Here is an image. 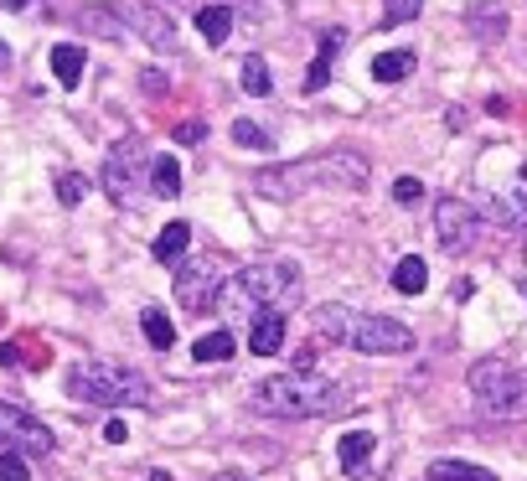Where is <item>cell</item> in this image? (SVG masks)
Segmentation results:
<instances>
[{
  "instance_id": "cell-1",
  "label": "cell",
  "mask_w": 527,
  "mask_h": 481,
  "mask_svg": "<svg viewBox=\"0 0 527 481\" xmlns=\"http://www.w3.org/2000/svg\"><path fill=\"white\" fill-rule=\"evenodd\" d=\"M300 300V269L285 259H269V264H248L238 275H228L212 295V311L223 321H259L264 311H279Z\"/></svg>"
},
{
  "instance_id": "cell-2",
  "label": "cell",
  "mask_w": 527,
  "mask_h": 481,
  "mask_svg": "<svg viewBox=\"0 0 527 481\" xmlns=\"http://www.w3.org/2000/svg\"><path fill=\"white\" fill-rule=\"evenodd\" d=\"M248 409L269 414V419H321V414H341L352 409V394L336 378L321 373H274L264 383L248 388Z\"/></svg>"
},
{
  "instance_id": "cell-3",
  "label": "cell",
  "mask_w": 527,
  "mask_h": 481,
  "mask_svg": "<svg viewBox=\"0 0 527 481\" xmlns=\"http://www.w3.org/2000/svg\"><path fill=\"white\" fill-rule=\"evenodd\" d=\"M316 332L331 337L336 347L352 352H372V357H398L414 352V332L393 316H367V311H347V306H321L316 311Z\"/></svg>"
},
{
  "instance_id": "cell-4",
  "label": "cell",
  "mask_w": 527,
  "mask_h": 481,
  "mask_svg": "<svg viewBox=\"0 0 527 481\" xmlns=\"http://www.w3.org/2000/svg\"><path fill=\"white\" fill-rule=\"evenodd\" d=\"M264 197H295L305 187H362L367 182V161L352 150H331V156H305L290 166H269L254 176Z\"/></svg>"
},
{
  "instance_id": "cell-5",
  "label": "cell",
  "mask_w": 527,
  "mask_h": 481,
  "mask_svg": "<svg viewBox=\"0 0 527 481\" xmlns=\"http://www.w3.org/2000/svg\"><path fill=\"white\" fill-rule=\"evenodd\" d=\"M68 394L99 409H124V404H150V383L124 363H73Z\"/></svg>"
},
{
  "instance_id": "cell-6",
  "label": "cell",
  "mask_w": 527,
  "mask_h": 481,
  "mask_svg": "<svg viewBox=\"0 0 527 481\" xmlns=\"http://www.w3.org/2000/svg\"><path fill=\"white\" fill-rule=\"evenodd\" d=\"M476 404L491 419H527V368H507L502 357H486L471 368Z\"/></svg>"
},
{
  "instance_id": "cell-7",
  "label": "cell",
  "mask_w": 527,
  "mask_h": 481,
  "mask_svg": "<svg viewBox=\"0 0 527 481\" xmlns=\"http://www.w3.org/2000/svg\"><path fill=\"white\" fill-rule=\"evenodd\" d=\"M0 445L6 450H21V456H52V430L42 425L37 414H26L21 404H6L0 399Z\"/></svg>"
},
{
  "instance_id": "cell-8",
  "label": "cell",
  "mask_w": 527,
  "mask_h": 481,
  "mask_svg": "<svg viewBox=\"0 0 527 481\" xmlns=\"http://www.w3.org/2000/svg\"><path fill=\"white\" fill-rule=\"evenodd\" d=\"M476 207L460 202V197H440L434 202V244H440L445 254H471L476 244Z\"/></svg>"
},
{
  "instance_id": "cell-9",
  "label": "cell",
  "mask_w": 527,
  "mask_h": 481,
  "mask_svg": "<svg viewBox=\"0 0 527 481\" xmlns=\"http://www.w3.org/2000/svg\"><path fill=\"white\" fill-rule=\"evenodd\" d=\"M140 176H145V145H140L135 135H124V140L109 150V161H104V192H109L114 202H135Z\"/></svg>"
},
{
  "instance_id": "cell-10",
  "label": "cell",
  "mask_w": 527,
  "mask_h": 481,
  "mask_svg": "<svg viewBox=\"0 0 527 481\" xmlns=\"http://www.w3.org/2000/svg\"><path fill=\"white\" fill-rule=\"evenodd\" d=\"M212 295H217V280L207 264H176V300L186 311H202Z\"/></svg>"
},
{
  "instance_id": "cell-11",
  "label": "cell",
  "mask_w": 527,
  "mask_h": 481,
  "mask_svg": "<svg viewBox=\"0 0 527 481\" xmlns=\"http://www.w3.org/2000/svg\"><path fill=\"white\" fill-rule=\"evenodd\" d=\"M124 21H130L155 52H171V47H176V26H171V16L150 11V6H130V11H124Z\"/></svg>"
},
{
  "instance_id": "cell-12",
  "label": "cell",
  "mask_w": 527,
  "mask_h": 481,
  "mask_svg": "<svg viewBox=\"0 0 527 481\" xmlns=\"http://www.w3.org/2000/svg\"><path fill=\"white\" fill-rule=\"evenodd\" d=\"M465 26H471L481 42L507 37V6H502V0H476V6L465 11Z\"/></svg>"
},
{
  "instance_id": "cell-13",
  "label": "cell",
  "mask_w": 527,
  "mask_h": 481,
  "mask_svg": "<svg viewBox=\"0 0 527 481\" xmlns=\"http://www.w3.org/2000/svg\"><path fill=\"white\" fill-rule=\"evenodd\" d=\"M279 347H285V316H279V311H264L259 321H248V352L274 357Z\"/></svg>"
},
{
  "instance_id": "cell-14",
  "label": "cell",
  "mask_w": 527,
  "mask_h": 481,
  "mask_svg": "<svg viewBox=\"0 0 527 481\" xmlns=\"http://www.w3.org/2000/svg\"><path fill=\"white\" fill-rule=\"evenodd\" d=\"M78 26H83L88 37L119 42V37H124V26H130V21H124V11H114V6H83V11H78Z\"/></svg>"
},
{
  "instance_id": "cell-15",
  "label": "cell",
  "mask_w": 527,
  "mask_h": 481,
  "mask_svg": "<svg viewBox=\"0 0 527 481\" xmlns=\"http://www.w3.org/2000/svg\"><path fill=\"white\" fill-rule=\"evenodd\" d=\"M372 450H378V435H372V430H347V435H341V445H336V456H341V471L362 476V466L372 461Z\"/></svg>"
},
{
  "instance_id": "cell-16",
  "label": "cell",
  "mask_w": 527,
  "mask_h": 481,
  "mask_svg": "<svg viewBox=\"0 0 527 481\" xmlns=\"http://www.w3.org/2000/svg\"><path fill=\"white\" fill-rule=\"evenodd\" d=\"M393 290H398V295H424V290H429V264H424L419 254H403V259L393 264Z\"/></svg>"
},
{
  "instance_id": "cell-17",
  "label": "cell",
  "mask_w": 527,
  "mask_h": 481,
  "mask_svg": "<svg viewBox=\"0 0 527 481\" xmlns=\"http://www.w3.org/2000/svg\"><path fill=\"white\" fill-rule=\"evenodd\" d=\"M409 73H414V52L409 47H393V52L372 57V83H403Z\"/></svg>"
},
{
  "instance_id": "cell-18",
  "label": "cell",
  "mask_w": 527,
  "mask_h": 481,
  "mask_svg": "<svg viewBox=\"0 0 527 481\" xmlns=\"http://www.w3.org/2000/svg\"><path fill=\"white\" fill-rule=\"evenodd\" d=\"M341 42H347V32H326L321 37V52H316V63H310V73H305V94H316V88L331 78V63H336Z\"/></svg>"
},
{
  "instance_id": "cell-19",
  "label": "cell",
  "mask_w": 527,
  "mask_h": 481,
  "mask_svg": "<svg viewBox=\"0 0 527 481\" xmlns=\"http://www.w3.org/2000/svg\"><path fill=\"white\" fill-rule=\"evenodd\" d=\"M186 244H192V223H166V233L150 244V254L161 259V264H181Z\"/></svg>"
},
{
  "instance_id": "cell-20",
  "label": "cell",
  "mask_w": 527,
  "mask_h": 481,
  "mask_svg": "<svg viewBox=\"0 0 527 481\" xmlns=\"http://www.w3.org/2000/svg\"><path fill=\"white\" fill-rule=\"evenodd\" d=\"M52 73H57L62 88H78V83H83V47L57 42V47H52Z\"/></svg>"
},
{
  "instance_id": "cell-21",
  "label": "cell",
  "mask_w": 527,
  "mask_h": 481,
  "mask_svg": "<svg viewBox=\"0 0 527 481\" xmlns=\"http://www.w3.org/2000/svg\"><path fill=\"white\" fill-rule=\"evenodd\" d=\"M140 332H145L150 347H161V352L176 347V321H171L161 306H145V311H140Z\"/></svg>"
},
{
  "instance_id": "cell-22",
  "label": "cell",
  "mask_w": 527,
  "mask_h": 481,
  "mask_svg": "<svg viewBox=\"0 0 527 481\" xmlns=\"http://www.w3.org/2000/svg\"><path fill=\"white\" fill-rule=\"evenodd\" d=\"M150 192L166 197V202L181 197V161H176V156H155V161H150Z\"/></svg>"
},
{
  "instance_id": "cell-23",
  "label": "cell",
  "mask_w": 527,
  "mask_h": 481,
  "mask_svg": "<svg viewBox=\"0 0 527 481\" xmlns=\"http://www.w3.org/2000/svg\"><path fill=\"white\" fill-rule=\"evenodd\" d=\"M491 213L502 218V228H527V171H522L517 192H507V197H496V202H491Z\"/></svg>"
},
{
  "instance_id": "cell-24",
  "label": "cell",
  "mask_w": 527,
  "mask_h": 481,
  "mask_svg": "<svg viewBox=\"0 0 527 481\" xmlns=\"http://www.w3.org/2000/svg\"><path fill=\"white\" fill-rule=\"evenodd\" d=\"M0 363H26V368H47L52 363V352L47 347H37V342H31V337H16V342H6V347H0Z\"/></svg>"
},
{
  "instance_id": "cell-25",
  "label": "cell",
  "mask_w": 527,
  "mask_h": 481,
  "mask_svg": "<svg viewBox=\"0 0 527 481\" xmlns=\"http://www.w3.org/2000/svg\"><path fill=\"white\" fill-rule=\"evenodd\" d=\"M197 32H202V42H228V32H233V11L228 6H207V11H197Z\"/></svg>"
},
{
  "instance_id": "cell-26",
  "label": "cell",
  "mask_w": 527,
  "mask_h": 481,
  "mask_svg": "<svg viewBox=\"0 0 527 481\" xmlns=\"http://www.w3.org/2000/svg\"><path fill=\"white\" fill-rule=\"evenodd\" d=\"M429 481H496V471L471 466V461H434L429 466Z\"/></svg>"
},
{
  "instance_id": "cell-27",
  "label": "cell",
  "mask_w": 527,
  "mask_h": 481,
  "mask_svg": "<svg viewBox=\"0 0 527 481\" xmlns=\"http://www.w3.org/2000/svg\"><path fill=\"white\" fill-rule=\"evenodd\" d=\"M192 352H197V363H228L238 352V342H233V332H202Z\"/></svg>"
},
{
  "instance_id": "cell-28",
  "label": "cell",
  "mask_w": 527,
  "mask_h": 481,
  "mask_svg": "<svg viewBox=\"0 0 527 481\" xmlns=\"http://www.w3.org/2000/svg\"><path fill=\"white\" fill-rule=\"evenodd\" d=\"M243 88H248L254 99H264L269 88H274V78H269V63H264V57H248V63H243Z\"/></svg>"
},
{
  "instance_id": "cell-29",
  "label": "cell",
  "mask_w": 527,
  "mask_h": 481,
  "mask_svg": "<svg viewBox=\"0 0 527 481\" xmlns=\"http://www.w3.org/2000/svg\"><path fill=\"white\" fill-rule=\"evenodd\" d=\"M83 197H88V176L62 171V176H57V202H62V207H78Z\"/></svg>"
},
{
  "instance_id": "cell-30",
  "label": "cell",
  "mask_w": 527,
  "mask_h": 481,
  "mask_svg": "<svg viewBox=\"0 0 527 481\" xmlns=\"http://www.w3.org/2000/svg\"><path fill=\"white\" fill-rule=\"evenodd\" d=\"M424 11V0H383V26H403Z\"/></svg>"
},
{
  "instance_id": "cell-31",
  "label": "cell",
  "mask_w": 527,
  "mask_h": 481,
  "mask_svg": "<svg viewBox=\"0 0 527 481\" xmlns=\"http://www.w3.org/2000/svg\"><path fill=\"white\" fill-rule=\"evenodd\" d=\"M0 481H31V466H26L21 450H6V445H0Z\"/></svg>"
},
{
  "instance_id": "cell-32",
  "label": "cell",
  "mask_w": 527,
  "mask_h": 481,
  "mask_svg": "<svg viewBox=\"0 0 527 481\" xmlns=\"http://www.w3.org/2000/svg\"><path fill=\"white\" fill-rule=\"evenodd\" d=\"M233 140H238L243 150H274V140H269L259 125H248V119H238V125H233Z\"/></svg>"
},
{
  "instance_id": "cell-33",
  "label": "cell",
  "mask_w": 527,
  "mask_h": 481,
  "mask_svg": "<svg viewBox=\"0 0 527 481\" xmlns=\"http://www.w3.org/2000/svg\"><path fill=\"white\" fill-rule=\"evenodd\" d=\"M419 197H424V182H419V176H398V182H393V202L414 207Z\"/></svg>"
},
{
  "instance_id": "cell-34",
  "label": "cell",
  "mask_w": 527,
  "mask_h": 481,
  "mask_svg": "<svg viewBox=\"0 0 527 481\" xmlns=\"http://www.w3.org/2000/svg\"><path fill=\"white\" fill-rule=\"evenodd\" d=\"M202 135H207V125H202V119H186V125H176V140H181V145H197Z\"/></svg>"
},
{
  "instance_id": "cell-35",
  "label": "cell",
  "mask_w": 527,
  "mask_h": 481,
  "mask_svg": "<svg viewBox=\"0 0 527 481\" xmlns=\"http://www.w3.org/2000/svg\"><path fill=\"white\" fill-rule=\"evenodd\" d=\"M104 440H109V445H124V440H130V425H124V419H109V425H104Z\"/></svg>"
},
{
  "instance_id": "cell-36",
  "label": "cell",
  "mask_w": 527,
  "mask_h": 481,
  "mask_svg": "<svg viewBox=\"0 0 527 481\" xmlns=\"http://www.w3.org/2000/svg\"><path fill=\"white\" fill-rule=\"evenodd\" d=\"M140 83H145V94H166V73H155V68H150Z\"/></svg>"
},
{
  "instance_id": "cell-37",
  "label": "cell",
  "mask_w": 527,
  "mask_h": 481,
  "mask_svg": "<svg viewBox=\"0 0 527 481\" xmlns=\"http://www.w3.org/2000/svg\"><path fill=\"white\" fill-rule=\"evenodd\" d=\"M207 481H248V476H238V471H217V476H207Z\"/></svg>"
},
{
  "instance_id": "cell-38",
  "label": "cell",
  "mask_w": 527,
  "mask_h": 481,
  "mask_svg": "<svg viewBox=\"0 0 527 481\" xmlns=\"http://www.w3.org/2000/svg\"><path fill=\"white\" fill-rule=\"evenodd\" d=\"M0 6H6V11H26V6H31V0H0Z\"/></svg>"
},
{
  "instance_id": "cell-39",
  "label": "cell",
  "mask_w": 527,
  "mask_h": 481,
  "mask_svg": "<svg viewBox=\"0 0 527 481\" xmlns=\"http://www.w3.org/2000/svg\"><path fill=\"white\" fill-rule=\"evenodd\" d=\"M0 68H11V47L6 42H0Z\"/></svg>"
},
{
  "instance_id": "cell-40",
  "label": "cell",
  "mask_w": 527,
  "mask_h": 481,
  "mask_svg": "<svg viewBox=\"0 0 527 481\" xmlns=\"http://www.w3.org/2000/svg\"><path fill=\"white\" fill-rule=\"evenodd\" d=\"M145 481H171V476H166V471H150V476H145Z\"/></svg>"
}]
</instances>
